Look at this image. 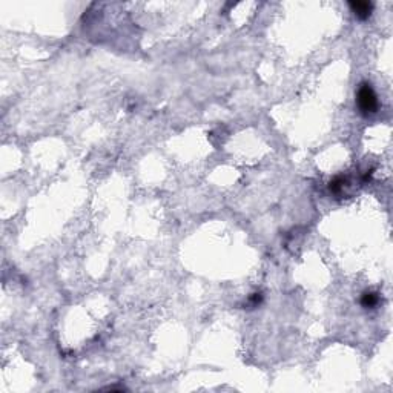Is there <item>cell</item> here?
Returning a JSON list of instances; mask_svg holds the SVG:
<instances>
[{"mask_svg": "<svg viewBox=\"0 0 393 393\" xmlns=\"http://www.w3.org/2000/svg\"><path fill=\"white\" fill-rule=\"evenodd\" d=\"M358 108L364 115H370L378 111V97L370 83H361L356 92Z\"/></svg>", "mask_w": 393, "mask_h": 393, "instance_id": "cell-1", "label": "cell"}, {"mask_svg": "<svg viewBox=\"0 0 393 393\" xmlns=\"http://www.w3.org/2000/svg\"><path fill=\"white\" fill-rule=\"evenodd\" d=\"M349 6L353 11V14L360 20L368 19V17H370V14H372V11H373V3L360 2V0H356V2H349Z\"/></svg>", "mask_w": 393, "mask_h": 393, "instance_id": "cell-2", "label": "cell"}, {"mask_svg": "<svg viewBox=\"0 0 393 393\" xmlns=\"http://www.w3.org/2000/svg\"><path fill=\"white\" fill-rule=\"evenodd\" d=\"M379 303V295L376 292H366L361 296V304L366 309H373Z\"/></svg>", "mask_w": 393, "mask_h": 393, "instance_id": "cell-3", "label": "cell"}, {"mask_svg": "<svg viewBox=\"0 0 393 393\" xmlns=\"http://www.w3.org/2000/svg\"><path fill=\"white\" fill-rule=\"evenodd\" d=\"M345 184H347V180H345L344 177H341V175H338V177H335V178L330 181L329 189H330L332 194H337V195H338V194H341V192L344 191Z\"/></svg>", "mask_w": 393, "mask_h": 393, "instance_id": "cell-4", "label": "cell"}]
</instances>
